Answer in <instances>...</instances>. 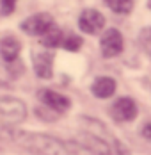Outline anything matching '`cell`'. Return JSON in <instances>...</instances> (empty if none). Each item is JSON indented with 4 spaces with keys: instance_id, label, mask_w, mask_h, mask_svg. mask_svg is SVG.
Instances as JSON below:
<instances>
[{
    "instance_id": "cell-2",
    "label": "cell",
    "mask_w": 151,
    "mask_h": 155,
    "mask_svg": "<svg viewBox=\"0 0 151 155\" xmlns=\"http://www.w3.org/2000/svg\"><path fill=\"white\" fill-rule=\"evenodd\" d=\"M27 116V107L21 100L13 96H2L0 98V123L9 127V125L21 123Z\"/></svg>"
},
{
    "instance_id": "cell-11",
    "label": "cell",
    "mask_w": 151,
    "mask_h": 155,
    "mask_svg": "<svg viewBox=\"0 0 151 155\" xmlns=\"http://www.w3.org/2000/svg\"><path fill=\"white\" fill-rule=\"evenodd\" d=\"M62 41H64L62 32H60L59 29H55V27H52V29L43 36V41H41V43H43V47H46V48H55V47H59V45H62Z\"/></svg>"
},
{
    "instance_id": "cell-4",
    "label": "cell",
    "mask_w": 151,
    "mask_h": 155,
    "mask_svg": "<svg viewBox=\"0 0 151 155\" xmlns=\"http://www.w3.org/2000/svg\"><path fill=\"white\" fill-rule=\"evenodd\" d=\"M110 114L116 121H132L137 116V104L133 98L130 96H123L117 98L112 107H110Z\"/></svg>"
},
{
    "instance_id": "cell-6",
    "label": "cell",
    "mask_w": 151,
    "mask_h": 155,
    "mask_svg": "<svg viewBox=\"0 0 151 155\" xmlns=\"http://www.w3.org/2000/svg\"><path fill=\"white\" fill-rule=\"evenodd\" d=\"M123 36L119 31L116 29H108V31L101 36V41H100V48H101V54L105 57H116L123 52Z\"/></svg>"
},
{
    "instance_id": "cell-10",
    "label": "cell",
    "mask_w": 151,
    "mask_h": 155,
    "mask_svg": "<svg viewBox=\"0 0 151 155\" xmlns=\"http://www.w3.org/2000/svg\"><path fill=\"white\" fill-rule=\"evenodd\" d=\"M91 91L98 98H108V96H112V94L116 93V80L110 77L96 78L94 84H92V87H91Z\"/></svg>"
},
{
    "instance_id": "cell-15",
    "label": "cell",
    "mask_w": 151,
    "mask_h": 155,
    "mask_svg": "<svg viewBox=\"0 0 151 155\" xmlns=\"http://www.w3.org/2000/svg\"><path fill=\"white\" fill-rule=\"evenodd\" d=\"M14 7H16V0H0V15L2 16L13 15Z\"/></svg>"
},
{
    "instance_id": "cell-16",
    "label": "cell",
    "mask_w": 151,
    "mask_h": 155,
    "mask_svg": "<svg viewBox=\"0 0 151 155\" xmlns=\"http://www.w3.org/2000/svg\"><path fill=\"white\" fill-rule=\"evenodd\" d=\"M142 136H144L146 139H149V141H151V121H149V123H146L144 127H142Z\"/></svg>"
},
{
    "instance_id": "cell-3",
    "label": "cell",
    "mask_w": 151,
    "mask_h": 155,
    "mask_svg": "<svg viewBox=\"0 0 151 155\" xmlns=\"http://www.w3.org/2000/svg\"><path fill=\"white\" fill-rule=\"evenodd\" d=\"M52 27H53V18L48 13H37L21 21V31L30 36H45Z\"/></svg>"
},
{
    "instance_id": "cell-9",
    "label": "cell",
    "mask_w": 151,
    "mask_h": 155,
    "mask_svg": "<svg viewBox=\"0 0 151 155\" xmlns=\"http://www.w3.org/2000/svg\"><path fill=\"white\" fill-rule=\"evenodd\" d=\"M20 41L13 38V36H7V38H4L2 41H0V55H2V59L7 62H13L16 61V57H18V54H20Z\"/></svg>"
},
{
    "instance_id": "cell-1",
    "label": "cell",
    "mask_w": 151,
    "mask_h": 155,
    "mask_svg": "<svg viewBox=\"0 0 151 155\" xmlns=\"http://www.w3.org/2000/svg\"><path fill=\"white\" fill-rule=\"evenodd\" d=\"M13 141L34 155H71L69 141H62L46 134L34 132H14Z\"/></svg>"
},
{
    "instance_id": "cell-5",
    "label": "cell",
    "mask_w": 151,
    "mask_h": 155,
    "mask_svg": "<svg viewBox=\"0 0 151 155\" xmlns=\"http://www.w3.org/2000/svg\"><path fill=\"white\" fill-rule=\"evenodd\" d=\"M78 25H80V29L85 34H98L105 27V18L96 9H85V11L80 13Z\"/></svg>"
},
{
    "instance_id": "cell-12",
    "label": "cell",
    "mask_w": 151,
    "mask_h": 155,
    "mask_svg": "<svg viewBox=\"0 0 151 155\" xmlns=\"http://www.w3.org/2000/svg\"><path fill=\"white\" fill-rule=\"evenodd\" d=\"M105 4L108 5V9H112L117 15H128L133 7L132 0H105Z\"/></svg>"
},
{
    "instance_id": "cell-7",
    "label": "cell",
    "mask_w": 151,
    "mask_h": 155,
    "mask_svg": "<svg viewBox=\"0 0 151 155\" xmlns=\"http://www.w3.org/2000/svg\"><path fill=\"white\" fill-rule=\"evenodd\" d=\"M39 98H41L43 105H46L48 109H52V110L57 112V114L68 110L69 105H71V102H69L68 96L57 93V91H52V89H43V91H39Z\"/></svg>"
},
{
    "instance_id": "cell-14",
    "label": "cell",
    "mask_w": 151,
    "mask_h": 155,
    "mask_svg": "<svg viewBox=\"0 0 151 155\" xmlns=\"http://www.w3.org/2000/svg\"><path fill=\"white\" fill-rule=\"evenodd\" d=\"M139 39H140V45H142V48L146 50V54H148V55H151V27H148V29H144V31L140 32Z\"/></svg>"
},
{
    "instance_id": "cell-8",
    "label": "cell",
    "mask_w": 151,
    "mask_h": 155,
    "mask_svg": "<svg viewBox=\"0 0 151 155\" xmlns=\"http://www.w3.org/2000/svg\"><path fill=\"white\" fill-rule=\"evenodd\" d=\"M32 61H34V70H36L37 77H41V78L52 77V66H53L52 54H48V52H36Z\"/></svg>"
},
{
    "instance_id": "cell-13",
    "label": "cell",
    "mask_w": 151,
    "mask_h": 155,
    "mask_svg": "<svg viewBox=\"0 0 151 155\" xmlns=\"http://www.w3.org/2000/svg\"><path fill=\"white\" fill-rule=\"evenodd\" d=\"M62 47L66 48V50L76 52L78 48L82 47V39H80L78 36H68V38H64V41H62Z\"/></svg>"
}]
</instances>
